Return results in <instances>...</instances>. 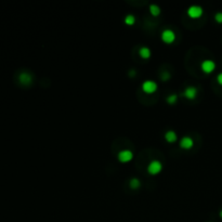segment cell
Segmentation results:
<instances>
[{"label":"cell","instance_id":"1","mask_svg":"<svg viewBox=\"0 0 222 222\" xmlns=\"http://www.w3.org/2000/svg\"><path fill=\"white\" fill-rule=\"evenodd\" d=\"M163 169V165L159 160H152L148 166V172L152 176H155V174L159 173Z\"/></svg>","mask_w":222,"mask_h":222},{"label":"cell","instance_id":"2","mask_svg":"<svg viewBox=\"0 0 222 222\" xmlns=\"http://www.w3.org/2000/svg\"><path fill=\"white\" fill-rule=\"evenodd\" d=\"M162 40L167 45H170L176 40V34L171 29H165L162 33Z\"/></svg>","mask_w":222,"mask_h":222},{"label":"cell","instance_id":"3","mask_svg":"<svg viewBox=\"0 0 222 222\" xmlns=\"http://www.w3.org/2000/svg\"><path fill=\"white\" fill-rule=\"evenodd\" d=\"M201 71H203L204 73L210 74V73H212V72L215 71V68H216V63H215L212 60H205V61L201 62Z\"/></svg>","mask_w":222,"mask_h":222},{"label":"cell","instance_id":"4","mask_svg":"<svg viewBox=\"0 0 222 222\" xmlns=\"http://www.w3.org/2000/svg\"><path fill=\"white\" fill-rule=\"evenodd\" d=\"M187 15L191 19H198L203 15V8L199 6H192L187 9Z\"/></svg>","mask_w":222,"mask_h":222},{"label":"cell","instance_id":"5","mask_svg":"<svg viewBox=\"0 0 222 222\" xmlns=\"http://www.w3.org/2000/svg\"><path fill=\"white\" fill-rule=\"evenodd\" d=\"M142 90L145 93H153L157 90V83L153 80H146L142 83Z\"/></svg>","mask_w":222,"mask_h":222},{"label":"cell","instance_id":"6","mask_svg":"<svg viewBox=\"0 0 222 222\" xmlns=\"http://www.w3.org/2000/svg\"><path fill=\"white\" fill-rule=\"evenodd\" d=\"M133 154L131 151L129 149H124V151H120L118 153V160L121 163H128L132 159Z\"/></svg>","mask_w":222,"mask_h":222},{"label":"cell","instance_id":"7","mask_svg":"<svg viewBox=\"0 0 222 222\" xmlns=\"http://www.w3.org/2000/svg\"><path fill=\"white\" fill-rule=\"evenodd\" d=\"M194 145V141L190 137H183L180 141V148L183 149H190Z\"/></svg>","mask_w":222,"mask_h":222},{"label":"cell","instance_id":"8","mask_svg":"<svg viewBox=\"0 0 222 222\" xmlns=\"http://www.w3.org/2000/svg\"><path fill=\"white\" fill-rule=\"evenodd\" d=\"M197 96V89L195 87H187L183 91V97L189 100H194Z\"/></svg>","mask_w":222,"mask_h":222},{"label":"cell","instance_id":"9","mask_svg":"<svg viewBox=\"0 0 222 222\" xmlns=\"http://www.w3.org/2000/svg\"><path fill=\"white\" fill-rule=\"evenodd\" d=\"M165 139H166V141L169 142V143L176 142L177 141V133L172 130L167 131V132L165 133Z\"/></svg>","mask_w":222,"mask_h":222},{"label":"cell","instance_id":"10","mask_svg":"<svg viewBox=\"0 0 222 222\" xmlns=\"http://www.w3.org/2000/svg\"><path fill=\"white\" fill-rule=\"evenodd\" d=\"M139 54L142 59H149L151 56V50H149L148 47H142L141 49L139 50Z\"/></svg>","mask_w":222,"mask_h":222},{"label":"cell","instance_id":"11","mask_svg":"<svg viewBox=\"0 0 222 222\" xmlns=\"http://www.w3.org/2000/svg\"><path fill=\"white\" fill-rule=\"evenodd\" d=\"M20 81H21L23 85H28V83H31V75L27 73H22L21 76H20Z\"/></svg>","mask_w":222,"mask_h":222},{"label":"cell","instance_id":"12","mask_svg":"<svg viewBox=\"0 0 222 222\" xmlns=\"http://www.w3.org/2000/svg\"><path fill=\"white\" fill-rule=\"evenodd\" d=\"M129 185H130L131 189L137 190V189H139V187H141V181H140L138 178H132L130 180V182H129Z\"/></svg>","mask_w":222,"mask_h":222},{"label":"cell","instance_id":"13","mask_svg":"<svg viewBox=\"0 0 222 222\" xmlns=\"http://www.w3.org/2000/svg\"><path fill=\"white\" fill-rule=\"evenodd\" d=\"M149 12H151V14L153 15V17H157V15L160 14L159 7L156 6V4H151V6H149Z\"/></svg>","mask_w":222,"mask_h":222},{"label":"cell","instance_id":"14","mask_svg":"<svg viewBox=\"0 0 222 222\" xmlns=\"http://www.w3.org/2000/svg\"><path fill=\"white\" fill-rule=\"evenodd\" d=\"M167 103L170 104V105H173V104L177 103V101H178V96H177L176 93L173 94H170V96L167 97Z\"/></svg>","mask_w":222,"mask_h":222},{"label":"cell","instance_id":"15","mask_svg":"<svg viewBox=\"0 0 222 222\" xmlns=\"http://www.w3.org/2000/svg\"><path fill=\"white\" fill-rule=\"evenodd\" d=\"M125 23H126L127 25H133L135 23V17H133L132 14H128L126 17H125Z\"/></svg>","mask_w":222,"mask_h":222},{"label":"cell","instance_id":"16","mask_svg":"<svg viewBox=\"0 0 222 222\" xmlns=\"http://www.w3.org/2000/svg\"><path fill=\"white\" fill-rule=\"evenodd\" d=\"M215 20H216L218 23H222V12H218L215 15Z\"/></svg>","mask_w":222,"mask_h":222},{"label":"cell","instance_id":"17","mask_svg":"<svg viewBox=\"0 0 222 222\" xmlns=\"http://www.w3.org/2000/svg\"><path fill=\"white\" fill-rule=\"evenodd\" d=\"M169 78H170V74L167 73V72H164V73L162 74V79L163 80H169Z\"/></svg>","mask_w":222,"mask_h":222},{"label":"cell","instance_id":"18","mask_svg":"<svg viewBox=\"0 0 222 222\" xmlns=\"http://www.w3.org/2000/svg\"><path fill=\"white\" fill-rule=\"evenodd\" d=\"M217 80H218V83H220V85H222V73H220L217 76Z\"/></svg>","mask_w":222,"mask_h":222},{"label":"cell","instance_id":"19","mask_svg":"<svg viewBox=\"0 0 222 222\" xmlns=\"http://www.w3.org/2000/svg\"><path fill=\"white\" fill-rule=\"evenodd\" d=\"M128 74H129V76H130V77H135V69H130Z\"/></svg>","mask_w":222,"mask_h":222},{"label":"cell","instance_id":"20","mask_svg":"<svg viewBox=\"0 0 222 222\" xmlns=\"http://www.w3.org/2000/svg\"><path fill=\"white\" fill-rule=\"evenodd\" d=\"M220 217H221V218H222V210H221V211H220Z\"/></svg>","mask_w":222,"mask_h":222}]
</instances>
